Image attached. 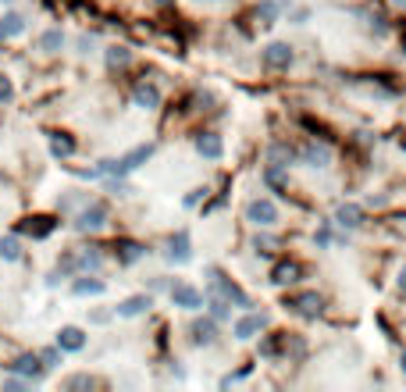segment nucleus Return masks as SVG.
<instances>
[{"label": "nucleus", "mask_w": 406, "mask_h": 392, "mask_svg": "<svg viewBox=\"0 0 406 392\" xmlns=\"http://www.w3.org/2000/svg\"><path fill=\"white\" fill-rule=\"evenodd\" d=\"M246 218L256 225V229H267V225H274V221H278V207H274L271 200H250Z\"/></svg>", "instance_id": "1"}, {"label": "nucleus", "mask_w": 406, "mask_h": 392, "mask_svg": "<svg viewBox=\"0 0 406 392\" xmlns=\"http://www.w3.org/2000/svg\"><path fill=\"white\" fill-rule=\"evenodd\" d=\"M103 225H107V207H103V203H93V207H85L79 214L75 229L79 232H97V229H103Z\"/></svg>", "instance_id": "2"}, {"label": "nucleus", "mask_w": 406, "mask_h": 392, "mask_svg": "<svg viewBox=\"0 0 406 392\" xmlns=\"http://www.w3.org/2000/svg\"><path fill=\"white\" fill-rule=\"evenodd\" d=\"M289 307H292L296 314H303V318H317L321 307H325V300H321L317 293H299V296L289 300Z\"/></svg>", "instance_id": "3"}, {"label": "nucleus", "mask_w": 406, "mask_h": 392, "mask_svg": "<svg viewBox=\"0 0 406 392\" xmlns=\"http://www.w3.org/2000/svg\"><path fill=\"white\" fill-rule=\"evenodd\" d=\"M11 371H14V375H21V378H39L43 371H47V364H43L39 357H32V353H21V357L11 364Z\"/></svg>", "instance_id": "4"}, {"label": "nucleus", "mask_w": 406, "mask_h": 392, "mask_svg": "<svg viewBox=\"0 0 406 392\" xmlns=\"http://www.w3.org/2000/svg\"><path fill=\"white\" fill-rule=\"evenodd\" d=\"M171 303H175V307H185V311H196V307L203 303V296H200L192 285H171Z\"/></svg>", "instance_id": "5"}, {"label": "nucleus", "mask_w": 406, "mask_h": 392, "mask_svg": "<svg viewBox=\"0 0 406 392\" xmlns=\"http://www.w3.org/2000/svg\"><path fill=\"white\" fill-rule=\"evenodd\" d=\"M196 150H200V157H207V161H218V157L225 154V143H221L218 132H203V136H196Z\"/></svg>", "instance_id": "6"}, {"label": "nucleus", "mask_w": 406, "mask_h": 392, "mask_svg": "<svg viewBox=\"0 0 406 392\" xmlns=\"http://www.w3.org/2000/svg\"><path fill=\"white\" fill-rule=\"evenodd\" d=\"M264 65L267 68H289L292 65V47L289 43H271L264 50Z\"/></svg>", "instance_id": "7"}, {"label": "nucleus", "mask_w": 406, "mask_h": 392, "mask_svg": "<svg viewBox=\"0 0 406 392\" xmlns=\"http://www.w3.org/2000/svg\"><path fill=\"white\" fill-rule=\"evenodd\" d=\"M57 346L64 349V353H79V349L85 346V336H82V328H75V324L61 328V332H57Z\"/></svg>", "instance_id": "8"}, {"label": "nucleus", "mask_w": 406, "mask_h": 392, "mask_svg": "<svg viewBox=\"0 0 406 392\" xmlns=\"http://www.w3.org/2000/svg\"><path fill=\"white\" fill-rule=\"evenodd\" d=\"M150 307H154V300H150L146 293H139V296H128L125 303H118V318H139V314H146Z\"/></svg>", "instance_id": "9"}, {"label": "nucleus", "mask_w": 406, "mask_h": 392, "mask_svg": "<svg viewBox=\"0 0 406 392\" xmlns=\"http://www.w3.org/2000/svg\"><path fill=\"white\" fill-rule=\"evenodd\" d=\"M267 324V318L264 314H246V318H239L235 321V339H253L261 328Z\"/></svg>", "instance_id": "10"}, {"label": "nucleus", "mask_w": 406, "mask_h": 392, "mask_svg": "<svg viewBox=\"0 0 406 392\" xmlns=\"http://www.w3.org/2000/svg\"><path fill=\"white\" fill-rule=\"evenodd\" d=\"M299 275H303V267H299L296 260H282L271 271V282L274 285H292V282H299Z\"/></svg>", "instance_id": "11"}, {"label": "nucleus", "mask_w": 406, "mask_h": 392, "mask_svg": "<svg viewBox=\"0 0 406 392\" xmlns=\"http://www.w3.org/2000/svg\"><path fill=\"white\" fill-rule=\"evenodd\" d=\"M335 221L342 225V229H360V225H363V211L356 207V203H342V207L335 211Z\"/></svg>", "instance_id": "12"}, {"label": "nucleus", "mask_w": 406, "mask_h": 392, "mask_svg": "<svg viewBox=\"0 0 406 392\" xmlns=\"http://www.w3.org/2000/svg\"><path fill=\"white\" fill-rule=\"evenodd\" d=\"M192 339H196L200 346H210L214 339H218V324H214V318H203L192 324Z\"/></svg>", "instance_id": "13"}, {"label": "nucleus", "mask_w": 406, "mask_h": 392, "mask_svg": "<svg viewBox=\"0 0 406 392\" xmlns=\"http://www.w3.org/2000/svg\"><path fill=\"white\" fill-rule=\"evenodd\" d=\"M192 257V250H189V232H179L175 239H171V250H168V260H179V264H185Z\"/></svg>", "instance_id": "14"}, {"label": "nucleus", "mask_w": 406, "mask_h": 392, "mask_svg": "<svg viewBox=\"0 0 406 392\" xmlns=\"http://www.w3.org/2000/svg\"><path fill=\"white\" fill-rule=\"evenodd\" d=\"M303 161L310 164V168H328L332 154L325 147H317V143H307V147H303Z\"/></svg>", "instance_id": "15"}, {"label": "nucleus", "mask_w": 406, "mask_h": 392, "mask_svg": "<svg viewBox=\"0 0 406 392\" xmlns=\"http://www.w3.org/2000/svg\"><path fill=\"white\" fill-rule=\"evenodd\" d=\"M143 254H146V250H143L139 243H132V239H121V243H118V260H121V264H136Z\"/></svg>", "instance_id": "16"}, {"label": "nucleus", "mask_w": 406, "mask_h": 392, "mask_svg": "<svg viewBox=\"0 0 406 392\" xmlns=\"http://www.w3.org/2000/svg\"><path fill=\"white\" fill-rule=\"evenodd\" d=\"M157 104H161V93H157V86H139V90H136V107L154 111Z\"/></svg>", "instance_id": "17"}, {"label": "nucleus", "mask_w": 406, "mask_h": 392, "mask_svg": "<svg viewBox=\"0 0 406 392\" xmlns=\"http://www.w3.org/2000/svg\"><path fill=\"white\" fill-rule=\"evenodd\" d=\"M21 232H29V236L43 239V236H50V232H54V221H50V218H32V221L21 225Z\"/></svg>", "instance_id": "18"}, {"label": "nucleus", "mask_w": 406, "mask_h": 392, "mask_svg": "<svg viewBox=\"0 0 406 392\" xmlns=\"http://www.w3.org/2000/svg\"><path fill=\"white\" fill-rule=\"evenodd\" d=\"M21 29H26V22H21L18 14H8V18H0V43H4L8 36H18Z\"/></svg>", "instance_id": "19"}, {"label": "nucleus", "mask_w": 406, "mask_h": 392, "mask_svg": "<svg viewBox=\"0 0 406 392\" xmlns=\"http://www.w3.org/2000/svg\"><path fill=\"white\" fill-rule=\"evenodd\" d=\"M50 154H54V157H72V154H75V139L54 136V139H50Z\"/></svg>", "instance_id": "20"}, {"label": "nucleus", "mask_w": 406, "mask_h": 392, "mask_svg": "<svg viewBox=\"0 0 406 392\" xmlns=\"http://www.w3.org/2000/svg\"><path fill=\"white\" fill-rule=\"evenodd\" d=\"M267 157H271V164H285V168H289V161L296 157V150L285 147V143H274V147L267 150Z\"/></svg>", "instance_id": "21"}, {"label": "nucleus", "mask_w": 406, "mask_h": 392, "mask_svg": "<svg viewBox=\"0 0 406 392\" xmlns=\"http://www.w3.org/2000/svg\"><path fill=\"white\" fill-rule=\"evenodd\" d=\"M18 257H21V243L14 236L0 239V260H18Z\"/></svg>", "instance_id": "22"}, {"label": "nucleus", "mask_w": 406, "mask_h": 392, "mask_svg": "<svg viewBox=\"0 0 406 392\" xmlns=\"http://www.w3.org/2000/svg\"><path fill=\"white\" fill-rule=\"evenodd\" d=\"M75 293H79V296H100V293H103V282H97V278H79V282H75Z\"/></svg>", "instance_id": "23"}, {"label": "nucleus", "mask_w": 406, "mask_h": 392, "mask_svg": "<svg viewBox=\"0 0 406 392\" xmlns=\"http://www.w3.org/2000/svg\"><path fill=\"white\" fill-rule=\"evenodd\" d=\"M210 314H214V321H225L228 318V300L221 296V293H210Z\"/></svg>", "instance_id": "24"}, {"label": "nucleus", "mask_w": 406, "mask_h": 392, "mask_svg": "<svg viewBox=\"0 0 406 392\" xmlns=\"http://www.w3.org/2000/svg\"><path fill=\"white\" fill-rule=\"evenodd\" d=\"M128 57H132V54H128L125 47H111V50H107V65L121 68V65H128Z\"/></svg>", "instance_id": "25"}, {"label": "nucleus", "mask_w": 406, "mask_h": 392, "mask_svg": "<svg viewBox=\"0 0 406 392\" xmlns=\"http://www.w3.org/2000/svg\"><path fill=\"white\" fill-rule=\"evenodd\" d=\"M256 14H261V18H264V25H271V22H274V18H278V4H274V0H264V4H261V8H256Z\"/></svg>", "instance_id": "26"}, {"label": "nucleus", "mask_w": 406, "mask_h": 392, "mask_svg": "<svg viewBox=\"0 0 406 392\" xmlns=\"http://www.w3.org/2000/svg\"><path fill=\"white\" fill-rule=\"evenodd\" d=\"M43 47H47V50H61V47H64V36H61L57 29L43 32Z\"/></svg>", "instance_id": "27"}, {"label": "nucleus", "mask_w": 406, "mask_h": 392, "mask_svg": "<svg viewBox=\"0 0 406 392\" xmlns=\"http://www.w3.org/2000/svg\"><path fill=\"white\" fill-rule=\"evenodd\" d=\"M61 353H64L61 346H50V349H43V353H39V360L47 364V367H57L61 364Z\"/></svg>", "instance_id": "28"}, {"label": "nucleus", "mask_w": 406, "mask_h": 392, "mask_svg": "<svg viewBox=\"0 0 406 392\" xmlns=\"http://www.w3.org/2000/svg\"><path fill=\"white\" fill-rule=\"evenodd\" d=\"M253 246H256L261 254H271L274 246H278V239H274V236H256V239H253Z\"/></svg>", "instance_id": "29"}, {"label": "nucleus", "mask_w": 406, "mask_h": 392, "mask_svg": "<svg viewBox=\"0 0 406 392\" xmlns=\"http://www.w3.org/2000/svg\"><path fill=\"white\" fill-rule=\"evenodd\" d=\"M79 267H85V271H90V267H100V254H97V250H85V254L79 257Z\"/></svg>", "instance_id": "30"}, {"label": "nucleus", "mask_w": 406, "mask_h": 392, "mask_svg": "<svg viewBox=\"0 0 406 392\" xmlns=\"http://www.w3.org/2000/svg\"><path fill=\"white\" fill-rule=\"evenodd\" d=\"M90 385H93V378H90V375H75V378L68 382V389H90Z\"/></svg>", "instance_id": "31"}, {"label": "nucleus", "mask_w": 406, "mask_h": 392, "mask_svg": "<svg viewBox=\"0 0 406 392\" xmlns=\"http://www.w3.org/2000/svg\"><path fill=\"white\" fill-rule=\"evenodd\" d=\"M14 96V90H11V82L4 79V75H0V104H4V100H11Z\"/></svg>", "instance_id": "32"}, {"label": "nucleus", "mask_w": 406, "mask_h": 392, "mask_svg": "<svg viewBox=\"0 0 406 392\" xmlns=\"http://www.w3.org/2000/svg\"><path fill=\"white\" fill-rule=\"evenodd\" d=\"M200 193H203V189H192V193L185 196V207H196V203H200Z\"/></svg>", "instance_id": "33"}, {"label": "nucleus", "mask_w": 406, "mask_h": 392, "mask_svg": "<svg viewBox=\"0 0 406 392\" xmlns=\"http://www.w3.org/2000/svg\"><path fill=\"white\" fill-rule=\"evenodd\" d=\"M399 367H403V375H406V349H403V353H399Z\"/></svg>", "instance_id": "34"}, {"label": "nucleus", "mask_w": 406, "mask_h": 392, "mask_svg": "<svg viewBox=\"0 0 406 392\" xmlns=\"http://www.w3.org/2000/svg\"><path fill=\"white\" fill-rule=\"evenodd\" d=\"M399 285L406 289V267H403V271H399Z\"/></svg>", "instance_id": "35"}, {"label": "nucleus", "mask_w": 406, "mask_h": 392, "mask_svg": "<svg viewBox=\"0 0 406 392\" xmlns=\"http://www.w3.org/2000/svg\"><path fill=\"white\" fill-rule=\"evenodd\" d=\"M392 4H403V8H406V0H392Z\"/></svg>", "instance_id": "36"}, {"label": "nucleus", "mask_w": 406, "mask_h": 392, "mask_svg": "<svg viewBox=\"0 0 406 392\" xmlns=\"http://www.w3.org/2000/svg\"><path fill=\"white\" fill-rule=\"evenodd\" d=\"M4 4H11V0H4Z\"/></svg>", "instance_id": "37"}]
</instances>
